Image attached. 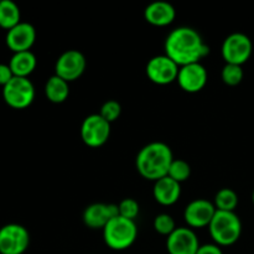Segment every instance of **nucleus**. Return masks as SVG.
<instances>
[{"instance_id": "4", "label": "nucleus", "mask_w": 254, "mask_h": 254, "mask_svg": "<svg viewBox=\"0 0 254 254\" xmlns=\"http://www.w3.org/2000/svg\"><path fill=\"white\" fill-rule=\"evenodd\" d=\"M102 231L104 243L113 251L128 250L138 238V227L135 221L127 220L122 216L112 218Z\"/></svg>"}, {"instance_id": "2", "label": "nucleus", "mask_w": 254, "mask_h": 254, "mask_svg": "<svg viewBox=\"0 0 254 254\" xmlns=\"http://www.w3.org/2000/svg\"><path fill=\"white\" fill-rule=\"evenodd\" d=\"M173 160V151L168 144L153 141L140 149L136 155L135 166L144 179L155 183L168 176Z\"/></svg>"}, {"instance_id": "28", "label": "nucleus", "mask_w": 254, "mask_h": 254, "mask_svg": "<svg viewBox=\"0 0 254 254\" xmlns=\"http://www.w3.org/2000/svg\"><path fill=\"white\" fill-rule=\"evenodd\" d=\"M196 254H223V252L220 246L215 245V243H208V245L200 246Z\"/></svg>"}, {"instance_id": "7", "label": "nucleus", "mask_w": 254, "mask_h": 254, "mask_svg": "<svg viewBox=\"0 0 254 254\" xmlns=\"http://www.w3.org/2000/svg\"><path fill=\"white\" fill-rule=\"evenodd\" d=\"M30 245V233L24 226L9 223L0 228V254H24Z\"/></svg>"}, {"instance_id": "19", "label": "nucleus", "mask_w": 254, "mask_h": 254, "mask_svg": "<svg viewBox=\"0 0 254 254\" xmlns=\"http://www.w3.org/2000/svg\"><path fill=\"white\" fill-rule=\"evenodd\" d=\"M45 94H46V98L52 103H64L69 96L68 82L54 74L47 79L45 84Z\"/></svg>"}, {"instance_id": "5", "label": "nucleus", "mask_w": 254, "mask_h": 254, "mask_svg": "<svg viewBox=\"0 0 254 254\" xmlns=\"http://www.w3.org/2000/svg\"><path fill=\"white\" fill-rule=\"evenodd\" d=\"M5 103L14 109H25L31 106L35 99V87L29 78L14 77L2 87Z\"/></svg>"}, {"instance_id": "27", "label": "nucleus", "mask_w": 254, "mask_h": 254, "mask_svg": "<svg viewBox=\"0 0 254 254\" xmlns=\"http://www.w3.org/2000/svg\"><path fill=\"white\" fill-rule=\"evenodd\" d=\"M12 78H14V73H12L9 64H0V86H6Z\"/></svg>"}, {"instance_id": "14", "label": "nucleus", "mask_w": 254, "mask_h": 254, "mask_svg": "<svg viewBox=\"0 0 254 254\" xmlns=\"http://www.w3.org/2000/svg\"><path fill=\"white\" fill-rule=\"evenodd\" d=\"M119 216L118 205L114 203H92L83 212V222L92 230H103L112 218Z\"/></svg>"}, {"instance_id": "1", "label": "nucleus", "mask_w": 254, "mask_h": 254, "mask_svg": "<svg viewBox=\"0 0 254 254\" xmlns=\"http://www.w3.org/2000/svg\"><path fill=\"white\" fill-rule=\"evenodd\" d=\"M165 55L170 57L179 67L197 64L210 52L197 30L189 26L174 29L166 36Z\"/></svg>"}, {"instance_id": "29", "label": "nucleus", "mask_w": 254, "mask_h": 254, "mask_svg": "<svg viewBox=\"0 0 254 254\" xmlns=\"http://www.w3.org/2000/svg\"><path fill=\"white\" fill-rule=\"evenodd\" d=\"M252 201H253V205H254V190H253V193H252Z\"/></svg>"}, {"instance_id": "3", "label": "nucleus", "mask_w": 254, "mask_h": 254, "mask_svg": "<svg viewBox=\"0 0 254 254\" xmlns=\"http://www.w3.org/2000/svg\"><path fill=\"white\" fill-rule=\"evenodd\" d=\"M208 231L215 245L228 247L240 240L242 235V222L236 212L216 211L208 226Z\"/></svg>"}, {"instance_id": "25", "label": "nucleus", "mask_w": 254, "mask_h": 254, "mask_svg": "<svg viewBox=\"0 0 254 254\" xmlns=\"http://www.w3.org/2000/svg\"><path fill=\"white\" fill-rule=\"evenodd\" d=\"M118 210L119 216L127 218V220L135 221L139 215V211H140V206H139L138 201L134 198H124L119 202Z\"/></svg>"}, {"instance_id": "18", "label": "nucleus", "mask_w": 254, "mask_h": 254, "mask_svg": "<svg viewBox=\"0 0 254 254\" xmlns=\"http://www.w3.org/2000/svg\"><path fill=\"white\" fill-rule=\"evenodd\" d=\"M36 56L31 51L16 52L12 55L9 62L14 77H24V78H29L30 74L36 68Z\"/></svg>"}, {"instance_id": "26", "label": "nucleus", "mask_w": 254, "mask_h": 254, "mask_svg": "<svg viewBox=\"0 0 254 254\" xmlns=\"http://www.w3.org/2000/svg\"><path fill=\"white\" fill-rule=\"evenodd\" d=\"M121 113H122L121 104H119L117 101H114V99H111V101L104 102L103 106L101 107L99 116H101L102 118L106 119L108 123H113V122H116L117 119L121 117Z\"/></svg>"}, {"instance_id": "23", "label": "nucleus", "mask_w": 254, "mask_h": 254, "mask_svg": "<svg viewBox=\"0 0 254 254\" xmlns=\"http://www.w3.org/2000/svg\"><path fill=\"white\" fill-rule=\"evenodd\" d=\"M243 76L245 73H243L242 66H238V64H226L221 72V78H222L223 83L231 87L238 86L242 82Z\"/></svg>"}, {"instance_id": "17", "label": "nucleus", "mask_w": 254, "mask_h": 254, "mask_svg": "<svg viewBox=\"0 0 254 254\" xmlns=\"http://www.w3.org/2000/svg\"><path fill=\"white\" fill-rule=\"evenodd\" d=\"M154 198L163 206H171L179 201L181 196V184L176 183L169 176L154 183Z\"/></svg>"}, {"instance_id": "20", "label": "nucleus", "mask_w": 254, "mask_h": 254, "mask_svg": "<svg viewBox=\"0 0 254 254\" xmlns=\"http://www.w3.org/2000/svg\"><path fill=\"white\" fill-rule=\"evenodd\" d=\"M20 9L11 0H0V27L9 31L20 24Z\"/></svg>"}, {"instance_id": "11", "label": "nucleus", "mask_w": 254, "mask_h": 254, "mask_svg": "<svg viewBox=\"0 0 254 254\" xmlns=\"http://www.w3.org/2000/svg\"><path fill=\"white\" fill-rule=\"evenodd\" d=\"M216 207L212 202L205 198H196L186 206L184 218L190 228L208 227L216 213Z\"/></svg>"}, {"instance_id": "12", "label": "nucleus", "mask_w": 254, "mask_h": 254, "mask_svg": "<svg viewBox=\"0 0 254 254\" xmlns=\"http://www.w3.org/2000/svg\"><path fill=\"white\" fill-rule=\"evenodd\" d=\"M207 69L202 64H186L180 67L178 74V83L183 91L188 93H197L207 84Z\"/></svg>"}, {"instance_id": "15", "label": "nucleus", "mask_w": 254, "mask_h": 254, "mask_svg": "<svg viewBox=\"0 0 254 254\" xmlns=\"http://www.w3.org/2000/svg\"><path fill=\"white\" fill-rule=\"evenodd\" d=\"M36 40V30L29 22H20L6 32V46L14 54L30 51Z\"/></svg>"}, {"instance_id": "13", "label": "nucleus", "mask_w": 254, "mask_h": 254, "mask_svg": "<svg viewBox=\"0 0 254 254\" xmlns=\"http://www.w3.org/2000/svg\"><path fill=\"white\" fill-rule=\"evenodd\" d=\"M200 241L192 228L178 227L166 240L169 254H196Z\"/></svg>"}, {"instance_id": "21", "label": "nucleus", "mask_w": 254, "mask_h": 254, "mask_svg": "<svg viewBox=\"0 0 254 254\" xmlns=\"http://www.w3.org/2000/svg\"><path fill=\"white\" fill-rule=\"evenodd\" d=\"M216 210L226 211V212H235L238 206V195L232 189H221L215 196L213 201Z\"/></svg>"}, {"instance_id": "16", "label": "nucleus", "mask_w": 254, "mask_h": 254, "mask_svg": "<svg viewBox=\"0 0 254 254\" xmlns=\"http://www.w3.org/2000/svg\"><path fill=\"white\" fill-rule=\"evenodd\" d=\"M144 17L153 26H168L175 20L176 10L168 1H154L145 7Z\"/></svg>"}, {"instance_id": "6", "label": "nucleus", "mask_w": 254, "mask_h": 254, "mask_svg": "<svg viewBox=\"0 0 254 254\" xmlns=\"http://www.w3.org/2000/svg\"><path fill=\"white\" fill-rule=\"evenodd\" d=\"M252 51V41L247 35L242 32H233L228 35L221 47V54L226 64H238V66H242L250 60Z\"/></svg>"}, {"instance_id": "10", "label": "nucleus", "mask_w": 254, "mask_h": 254, "mask_svg": "<svg viewBox=\"0 0 254 254\" xmlns=\"http://www.w3.org/2000/svg\"><path fill=\"white\" fill-rule=\"evenodd\" d=\"M87 67V60L78 50H67L57 59L55 64V74L66 82L78 79Z\"/></svg>"}, {"instance_id": "8", "label": "nucleus", "mask_w": 254, "mask_h": 254, "mask_svg": "<svg viewBox=\"0 0 254 254\" xmlns=\"http://www.w3.org/2000/svg\"><path fill=\"white\" fill-rule=\"evenodd\" d=\"M111 123L98 114L86 117L81 126V138L89 148H99L108 141Z\"/></svg>"}, {"instance_id": "24", "label": "nucleus", "mask_w": 254, "mask_h": 254, "mask_svg": "<svg viewBox=\"0 0 254 254\" xmlns=\"http://www.w3.org/2000/svg\"><path fill=\"white\" fill-rule=\"evenodd\" d=\"M153 226L154 230H155L159 235L166 236V237H169V236L178 228L176 227L174 218L171 217L170 215H168V213H160V215L156 216V217L154 218Z\"/></svg>"}, {"instance_id": "22", "label": "nucleus", "mask_w": 254, "mask_h": 254, "mask_svg": "<svg viewBox=\"0 0 254 254\" xmlns=\"http://www.w3.org/2000/svg\"><path fill=\"white\" fill-rule=\"evenodd\" d=\"M191 175V168L189 165L188 161L183 160V159H174L171 163L170 169H169L168 176L175 180L176 183L181 184L184 181L189 180Z\"/></svg>"}, {"instance_id": "9", "label": "nucleus", "mask_w": 254, "mask_h": 254, "mask_svg": "<svg viewBox=\"0 0 254 254\" xmlns=\"http://www.w3.org/2000/svg\"><path fill=\"white\" fill-rule=\"evenodd\" d=\"M180 67L166 55H158L146 64V76L153 83L166 86L178 79Z\"/></svg>"}]
</instances>
